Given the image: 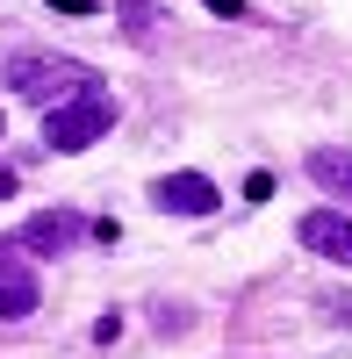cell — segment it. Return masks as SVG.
I'll use <instances>...</instances> for the list:
<instances>
[{"label":"cell","mask_w":352,"mask_h":359,"mask_svg":"<svg viewBox=\"0 0 352 359\" xmlns=\"http://www.w3.org/2000/svg\"><path fill=\"white\" fill-rule=\"evenodd\" d=\"M0 79H8L22 101H36V108H57V101H72L79 86H94V72H86L79 57H57V50H15L8 65H0Z\"/></svg>","instance_id":"obj_1"},{"label":"cell","mask_w":352,"mask_h":359,"mask_svg":"<svg viewBox=\"0 0 352 359\" xmlns=\"http://www.w3.org/2000/svg\"><path fill=\"white\" fill-rule=\"evenodd\" d=\"M115 130V94L94 79V86H79L72 101H57L50 115H43V144L50 151H86V144H101Z\"/></svg>","instance_id":"obj_2"},{"label":"cell","mask_w":352,"mask_h":359,"mask_svg":"<svg viewBox=\"0 0 352 359\" xmlns=\"http://www.w3.org/2000/svg\"><path fill=\"white\" fill-rule=\"evenodd\" d=\"M151 201L165 208V216H209L223 194H216V180H209V172H165L158 187H151Z\"/></svg>","instance_id":"obj_3"},{"label":"cell","mask_w":352,"mask_h":359,"mask_svg":"<svg viewBox=\"0 0 352 359\" xmlns=\"http://www.w3.org/2000/svg\"><path fill=\"white\" fill-rule=\"evenodd\" d=\"M79 237H86V223L72 216V208H43V216H29V223H22V245H29V252H43V259L72 252Z\"/></svg>","instance_id":"obj_4"},{"label":"cell","mask_w":352,"mask_h":359,"mask_svg":"<svg viewBox=\"0 0 352 359\" xmlns=\"http://www.w3.org/2000/svg\"><path fill=\"white\" fill-rule=\"evenodd\" d=\"M302 245L338 259V266H352V216H345V208H309V216H302Z\"/></svg>","instance_id":"obj_5"},{"label":"cell","mask_w":352,"mask_h":359,"mask_svg":"<svg viewBox=\"0 0 352 359\" xmlns=\"http://www.w3.org/2000/svg\"><path fill=\"white\" fill-rule=\"evenodd\" d=\"M29 309H36V273L22 259H0V323H15Z\"/></svg>","instance_id":"obj_6"},{"label":"cell","mask_w":352,"mask_h":359,"mask_svg":"<svg viewBox=\"0 0 352 359\" xmlns=\"http://www.w3.org/2000/svg\"><path fill=\"white\" fill-rule=\"evenodd\" d=\"M309 172H316V187H331L352 201V151H338V144H316L309 151Z\"/></svg>","instance_id":"obj_7"},{"label":"cell","mask_w":352,"mask_h":359,"mask_svg":"<svg viewBox=\"0 0 352 359\" xmlns=\"http://www.w3.org/2000/svg\"><path fill=\"white\" fill-rule=\"evenodd\" d=\"M123 22H130V43H144V50L158 43V8L151 0H123Z\"/></svg>","instance_id":"obj_8"},{"label":"cell","mask_w":352,"mask_h":359,"mask_svg":"<svg viewBox=\"0 0 352 359\" xmlns=\"http://www.w3.org/2000/svg\"><path fill=\"white\" fill-rule=\"evenodd\" d=\"M50 8H65V15H86V8H94V0H50Z\"/></svg>","instance_id":"obj_9"},{"label":"cell","mask_w":352,"mask_h":359,"mask_svg":"<svg viewBox=\"0 0 352 359\" xmlns=\"http://www.w3.org/2000/svg\"><path fill=\"white\" fill-rule=\"evenodd\" d=\"M209 8H216V15H245V0H209Z\"/></svg>","instance_id":"obj_10"},{"label":"cell","mask_w":352,"mask_h":359,"mask_svg":"<svg viewBox=\"0 0 352 359\" xmlns=\"http://www.w3.org/2000/svg\"><path fill=\"white\" fill-rule=\"evenodd\" d=\"M8 194H15V172H8V165H0V201H8Z\"/></svg>","instance_id":"obj_11"},{"label":"cell","mask_w":352,"mask_h":359,"mask_svg":"<svg viewBox=\"0 0 352 359\" xmlns=\"http://www.w3.org/2000/svg\"><path fill=\"white\" fill-rule=\"evenodd\" d=\"M0 259H8V252H0Z\"/></svg>","instance_id":"obj_12"}]
</instances>
